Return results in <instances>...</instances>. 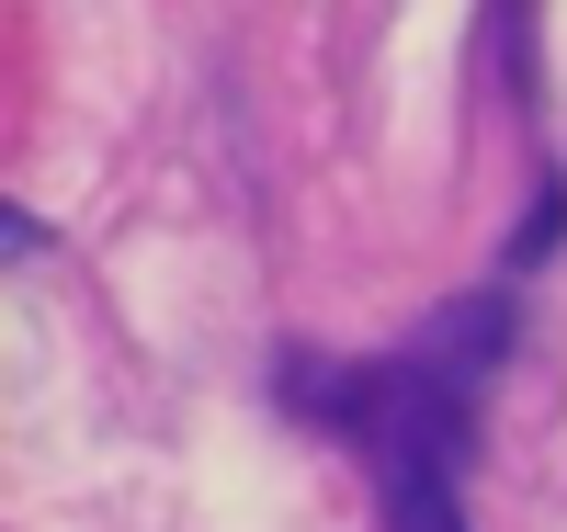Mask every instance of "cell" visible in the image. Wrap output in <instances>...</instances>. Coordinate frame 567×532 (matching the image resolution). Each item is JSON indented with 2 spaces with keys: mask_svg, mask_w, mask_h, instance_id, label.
<instances>
[{
  "mask_svg": "<svg viewBox=\"0 0 567 532\" xmlns=\"http://www.w3.org/2000/svg\"><path fill=\"white\" fill-rule=\"evenodd\" d=\"M556 227H567V181H545V192H534V216L511 227V272H523V261H545V250H556Z\"/></svg>",
  "mask_w": 567,
  "mask_h": 532,
  "instance_id": "cell-2",
  "label": "cell"
},
{
  "mask_svg": "<svg viewBox=\"0 0 567 532\" xmlns=\"http://www.w3.org/2000/svg\"><path fill=\"white\" fill-rule=\"evenodd\" d=\"M511 363V295H454L420 341L398 352H296L284 408L329 442H352L374 476L386 532H477L465 521V453H477V397Z\"/></svg>",
  "mask_w": 567,
  "mask_h": 532,
  "instance_id": "cell-1",
  "label": "cell"
}]
</instances>
